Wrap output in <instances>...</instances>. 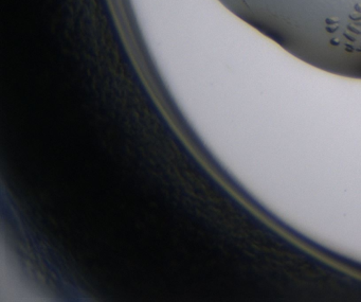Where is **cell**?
<instances>
[{"mask_svg": "<svg viewBox=\"0 0 361 302\" xmlns=\"http://www.w3.org/2000/svg\"><path fill=\"white\" fill-rule=\"evenodd\" d=\"M336 29H337L336 25H333V27H326V30L329 31V32H334V31L336 30Z\"/></svg>", "mask_w": 361, "mask_h": 302, "instance_id": "2", "label": "cell"}, {"mask_svg": "<svg viewBox=\"0 0 361 302\" xmlns=\"http://www.w3.org/2000/svg\"><path fill=\"white\" fill-rule=\"evenodd\" d=\"M338 18H326V22L327 23H335L338 22Z\"/></svg>", "mask_w": 361, "mask_h": 302, "instance_id": "1", "label": "cell"}]
</instances>
